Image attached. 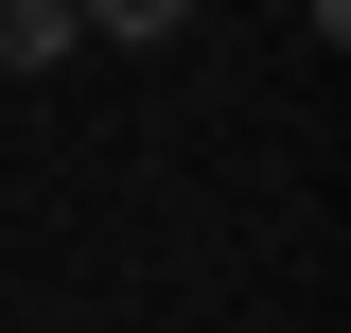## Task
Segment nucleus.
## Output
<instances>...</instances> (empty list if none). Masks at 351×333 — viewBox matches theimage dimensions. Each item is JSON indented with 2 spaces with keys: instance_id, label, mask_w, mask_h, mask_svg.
<instances>
[{
  "instance_id": "obj_1",
  "label": "nucleus",
  "mask_w": 351,
  "mask_h": 333,
  "mask_svg": "<svg viewBox=\"0 0 351 333\" xmlns=\"http://www.w3.org/2000/svg\"><path fill=\"white\" fill-rule=\"evenodd\" d=\"M53 53H88V18H71V0H0V88H36Z\"/></svg>"
},
{
  "instance_id": "obj_3",
  "label": "nucleus",
  "mask_w": 351,
  "mask_h": 333,
  "mask_svg": "<svg viewBox=\"0 0 351 333\" xmlns=\"http://www.w3.org/2000/svg\"><path fill=\"white\" fill-rule=\"evenodd\" d=\"M299 18H316V36H351V0H299Z\"/></svg>"
},
{
  "instance_id": "obj_2",
  "label": "nucleus",
  "mask_w": 351,
  "mask_h": 333,
  "mask_svg": "<svg viewBox=\"0 0 351 333\" xmlns=\"http://www.w3.org/2000/svg\"><path fill=\"white\" fill-rule=\"evenodd\" d=\"M71 18H88L106 53H158V36H176V0H71Z\"/></svg>"
}]
</instances>
